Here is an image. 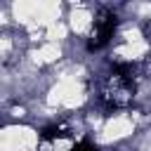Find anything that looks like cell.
Wrapping results in <instances>:
<instances>
[{
	"instance_id": "6da1fadb",
	"label": "cell",
	"mask_w": 151,
	"mask_h": 151,
	"mask_svg": "<svg viewBox=\"0 0 151 151\" xmlns=\"http://www.w3.org/2000/svg\"><path fill=\"white\" fill-rule=\"evenodd\" d=\"M134 64H116L111 76L99 87V101L106 111H118L127 106L134 97Z\"/></svg>"
},
{
	"instance_id": "7a4b0ae2",
	"label": "cell",
	"mask_w": 151,
	"mask_h": 151,
	"mask_svg": "<svg viewBox=\"0 0 151 151\" xmlns=\"http://www.w3.org/2000/svg\"><path fill=\"white\" fill-rule=\"evenodd\" d=\"M116 26H118L116 14L104 9V12L94 19V26H92V33H90V42H87V47H90V50H101V47L113 38Z\"/></svg>"
},
{
	"instance_id": "3957f363",
	"label": "cell",
	"mask_w": 151,
	"mask_h": 151,
	"mask_svg": "<svg viewBox=\"0 0 151 151\" xmlns=\"http://www.w3.org/2000/svg\"><path fill=\"white\" fill-rule=\"evenodd\" d=\"M73 151H97V146H92L90 142H80V144L73 146Z\"/></svg>"
}]
</instances>
